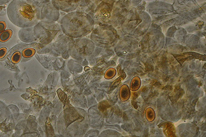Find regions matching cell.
Returning <instances> with one entry per match:
<instances>
[{
    "instance_id": "6da1fadb",
    "label": "cell",
    "mask_w": 206,
    "mask_h": 137,
    "mask_svg": "<svg viewBox=\"0 0 206 137\" xmlns=\"http://www.w3.org/2000/svg\"><path fill=\"white\" fill-rule=\"evenodd\" d=\"M7 15L10 21L17 26L27 28L37 22L39 12L30 1L13 0L7 8Z\"/></svg>"
},
{
    "instance_id": "7a4b0ae2",
    "label": "cell",
    "mask_w": 206,
    "mask_h": 137,
    "mask_svg": "<svg viewBox=\"0 0 206 137\" xmlns=\"http://www.w3.org/2000/svg\"><path fill=\"white\" fill-rule=\"evenodd\" d=\"M13 32L11 29H7L0 33V42H5L9 41L12 35Z\"/></svg>"
},
{
    "instance_id": "3957f363",
    "label": "cell",
    "mask_w": 206,
    "mask_h": 137,
    "mask_svg": "<svg viewBox=\"0 0 206 137\" xmlns=\"http://www.w3.org/2000/svg\"><path fill=\"white\" fill-rule=\"evenodd\" d=\"M141 85V81L140 78L136 76L132 80L131 84V89L132 91H137L140 88Z\"/></svg>"
},
{
    "instance_id": "277c9868",
    "label": "cell",
    "mask_w": 206,
    "mask_h": 137,
    "mask_svg": "<svg viewBox=\"0 0 206 137\" xmlns=\"http://www.w3.org/2000/svg\"><path fill=\"white\" fill-rule=\"evenodd\" d=\"M35 50L32 48H26L22 52V55L24 58H30L35 53Z\"/></svg>"
},
{
    "instance_id": "5b68a950",
    "label": "cell",
    "mask_w": 206,
    "mask_h": 137,
    "mask_svg": "<svg viewBox=\"0 0 206 137\" xmlns=\"http://www.w3.org/2000/svg\"><path fill=\"white\" fill-rule=\"evenodd\" d=\"M146 118L149 122H152L155 119V113L154 110L151 108H149L146 112Z\"/></svg>"
},
{
    "instance_id": "8992f818",
    "label": "cell",
    "mask_w": 206,
    "mask_h": 137,
    "mask_svg": "<svg viewBox=\"0 0 206 137\" xmlns=\"http://www.w3.org/2000/svg\"><path fill=\"white\" fill-rule=\"evenodd\" d=\"M125 89H124V90H121V95L120 97H122V98L124 97V99H125V100H127L130 98V91L128 87L126 85H125Z\"/></svg>"
},
{
    "instance_id": "52a82bcc",
    "label": "cell",
    "mask_w": 206,
    "mask_h": 137,
    "mask_svg": "<svg viewBox=\"0 0 206 137\" xmlns=\"http://www.w3.org/2000/svg\"><path fill=\"white\" fill-rule=\"evenodd\" d=\"M21 59V54L19 52L15 53L11 57V61L14 64H17L20 61Z\"/></svg>"
},
{
    "instance_id": "ba28073f",
    "label": "cell",
    "mask_w": 206,
    "mask_h": 137,
    "mask_svg": "<svg viewBox=\"0 0 206 137\" xmlns=\"http://www.w3.org/2000/svg\"><path fill=\"white\" fill-rule=\"evenodd\" d=\"M7 51V49L5 47L0 48V59L2 58L6 55Z\"/></svg>"
},
{
    "instance_id": "9c48e42d",
    "label": "cell",
    "mask_w": 206,
    "mask_h": 137,
    "mask_svg": "<svg viewBox=\"0 0 206 137\" xmlns=\"http://www.w3.org/2000/svg\"><path fill=\"white\" fill-rule=\"evenodd\" d=\"M6 28V23L5 21H0V32H2Z\"/></svg>"
},
{
    "instance_id": "30bf717a",
    "label": "cell",
    "mask_w": 206,
    "mask_h": 137,
    "mask_svg": "<svg viewBox=\"0 0 206 137\" xmlns=\"http://www.w3.org/2000/svg\"><path fill=\"white\" fill-rule=\"evenodd\" d=\"M11 0H0V5L5 4L9 2Z\"/></svg>"
},
{
    "instance_id": "8fae6325",
    "label": "cell",
    "mask_w": 206,
    "mask_h": 137,
    "mask_svg": "<svg viewBox=\"0 0 206 137\" xmlns=\"http://www.w3.org/2000/svg\"><path fill=\"white\" fill-rule=\"evenodd\" d=\"M28 1H30V0H28Z\"/></svg>"
}]
</instances>
